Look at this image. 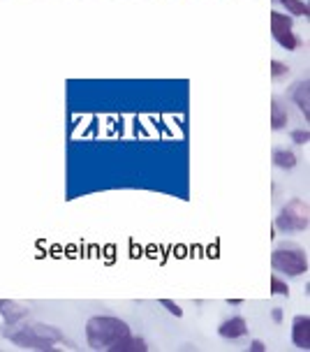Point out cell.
<instances>
[{
    "mask_svg": "<svg viewBox=\"0 0 310 352\" xmlns=\"http://www.w3.org/2000/svg\"><path fill=\"white\" fill-rule=\"evenodd\" d=\"M3 336L26 350H54V343L63 341V334L52 324H5Z\"/></svg>",
    "mask_w": 310,
    "mask_h": 352,
    "instance_id": "obj_1",
    "label": "cell"
},
{
    "mask_svg": "<svg viewBox=\"0 0 310 352\" xmlns=\"http://www.w3.org/2000/svg\"><path fill=\"white\" fill-rule=\"evenodd\" d=\"M130 336L128 322L111 316H95L86 322V341L93 350H113Z\"/></svg>",
    "mask_w": 310,
    "mask_h": 352,
    "instance_id": "obj_2",
    "label": "cell"
},
{
    "mask_svg": "<svg viewBox=\"0 0 310 352\" xmlns=\"http://www.w3.org/2000/svg\"><path fill=\"white\" fill-rule=\"evenodd\" d=\"M276 228L285 234H294V232L308 230V206L301 199H292L289 204L283 206L280 216L276 218Z\"/></svg>",
    "mask_w": 310,
    "mask_h": 352,
    "instance_id": "obj_3",
    "label": "cell"
},
{
    "mask_svg": "<svg viewBox=\"0 0 310 352\" xmlns=\"http://www.w3.org/2000/svg\"><path fill=\"white\" fill-rule=\"evenodd\" d=\"M271 267L285 276H301L308 272V257L299 248H280L271 255Z\"/></svg>",
    "mask_w": 310,
    "mask_h": 352,
    "instance_id": "obj_4",
    "label": "cell"
},
{
    "mask_svg": "<svg viewBox=\"0 0 310 352\" xmlns=\"http://www.w3.org/2000/svg\"><path fill=\"white\" fill-rule=\"evenodd\" d=\"M271 35H274V40L280 44L283 49H287V52H296L301 44L299 37H296L292 30V19L280 14V12L271 14Z\"/></svg>",
    "mask_w": 310,
    "mask_h": 352,
    "instance_id": "obj_5",
    "label": "cell"
},
{
    "mask_svg": "<svg viewBox=\"0 0 310 352\" xmlns=\"http://www.w3.org/2000/svg\"><path fill=\"white\" fill-rule=\"evenodd\" d=\"M292 341L299 350L310 348V318L308 316H296L292 327Z\"/></svg>",
    "mask_w": 310,
    "mask_h": 352,
    "instance_id": "obj_6",
    "label": "cell"
},
{
    "mask_svg": "<svg viewBox=\"0 0 310 352\" xmlns=\"http://www.w3.org/2000/svg\"><path fill=\"white\" fill-rule=\"evenodd\" d=\"M0 316L5 318V324H16L23 318H28V308H23L12 299H0Z\"/></svg>",
    "mask_w": 310,
    "mask_h": 352,
    "instance_id": "obj_7",
    "label": "cell"
},
{
    "mask_svg": "<svg viewBox=\"0 0 310 352\" xmlns=\"http://www.w3.org/2000/svg\"><path fill=\"white\" fill-rule=\"evenodd\" d=\"M220 336L223 338H230V341H234V338H243L245 334H248V324H245L243 318H230L225 320L223 324H220Z\"/></svg>",
    "mask_w": 310,
    "mask_h": 352,
    "instance_id": "obj_8",
    "label": "cell"
},
{
    "mask_svg": "<svg viewBox=\"0 0 310 352\" xmlns=\"http://www.w3.org/2000/svg\"><path fill=\"white\" fill-rule=\"evenodd\" d=\"M292 100H294V104L303 111V118L308 121L310 118V84L308 81H299V84L294 86Z\"/></svg>",
    "mask_w": 310,
    "mask_h": 352,
    "instance_id": "obj_9",
    "label": "cell"
},
{
    "mask_svg": "<svg viewBox=\"0 0 310 352\" xmlns=\"http://www.w3.org/2000/svg\"><path fill=\"white\" fill-rule=\"evenodd\" d=\"M146 350H148V345L144 338H135L130 334L128 338H123V341L118 343L111 352H146Z\"/></svg>",
    "mask_w": 310,
    "mask_h": 352,
    "instance_id": "obj_10",
    "label": "cell"
},
{
    "mask_svg": "<svg viewBox=\"0 0 310 352\" xmlns=\"http://www.w3.org/2000/svg\"><path fill=\"white\" fill-rule=\"evenodd\" d=\"M274 165L280 169H294L296 167V155L287 148H276L274 151Z\"/></svg>",
    "mask_w": 310,
    "mask_h": 352,
    "instance_id": "obj_11",
    "label": "cell"
},
{
    "mask_svg": "<svg viewBox=\"0 0 310 352\" xmlns=\"http://www.w3.org/2000/svg\"><path fill=\"white\" fill-rule=\"evenodd\" d=\"M285 125H287V111L280 102H274V107H271V128L283 130Z\"/></svg>",
    "mask_w": 310,
    "mask_h": 352,
    "instance_id": "obj_12",
    "label": "cell"
},
{
    "mask_svg": "<svg viewBox=\"0 0 310 352\" xmlns=\"http://www.w3.org/2000/svg\"><path fill=\"white\" fill-rule=\"evenodd\" d=\"M280 5L294 16H308L310 14L308 3H303V0H280Z\"/></svg>",
    "mask_w": 310,
    "mask_h": 352,
    "instance_id": "obj_13",
    "label": "cell"
},
{
    "mask_svg": "<svg viewBox=\"0 0 310 352\" xmlns=\"http://www.w3.org/2000/svg\"><path fill=\"white\" fill-rule=\"evenodd\" d=\"M271 292L278 294V297H287V294H289V287H287V283L280 280L278 276H271Z\"/></svg>",
    "mask_w": 310,
    "mask_h": 352,
    "instance_id": "obj_14",
    "label": "cell"
},
{
    "mask_svg": "<svg viewBox=\"0 0 310 352\" xmlns=\"http://www.w3.org/2000/svg\"><path fill=\"white\" fill-rule=\"evenodd\" d=\"M271 74L278 79V77H287L289 74V67L285 65V63H280V60H274L271 63Z\"/></svg>",
    "mask_w": 310,
    "mask_h": 352,
    "instance_id": "obj_15",
    "label": "cell"
},
{
    "mask_svg": "<svg viewBox=\"0 0 310 352\" xmlns=\"http://www.w3.org/2000/svg\"><path fill=\"white\" fill-rule=\"evenodd\" d=\"M160 304H162L164 308H167V311L172 313V316H176V318H181V316H183V308H181L179 304H176V301H172V299H162Z\"/></svg>",
    "mask_w": 310,
    "mask_h": 352,
    "instance_id": "obj_16",
    "label": "cell"
},
{
    "mask_svg": "<svg viewBox=\"0 0 310 352\" xmlns=\"http://www.w3.org/2000/svg\"><path fill=\"white\" fill-rule=\"evenodd\" d=\"M292 140H294L296 144H308L310 135H308V130H294V132H292Z\"/></svg>",
    "mask_w": 310,
    "mask_h": 352,
    "instance_id": "obj_17",
    "label": "cell"
},
{
    "mask_svg": "<svg viewBox=\"0 0 310 352\" xmlns=\"http://www.w3.org/2000/svg\"><path fill=\"white\" fill-rule=\"evenodd\" d=\"M271 318H274V322H283V308H274V311H271Z\"/></svg>",
    "mask_w": 310,
    "mask_h": 352,
    "instance_id": "obj_18",
    "label": "cell"
},
{
    "mask_svg": "<svg viewBox=\"0 0 310 352\" xmlns=\"http://www.w3.org/2000/svg\"><path fill=\"white\" fill-rule=\"evenodd\" d=\"M250 350H252V352H264V350H267V345H264L262 341H252Z\"/></svg>",
    "mask_w": 310,
    "mask_h": 352,
    "instance_id": "obj_19",
    "label": "cell"
},
{
    "mask_svg": "<svg viewBox=\"0 0 310 352\" xmlns=\"http://www.w3.org/2000/svg\"><path fill=\"white\" fill-rule=\"evenodd\" d=\"M243 301L241 299H230V306H241Z\"/></svg>",
    "mask_w": 310,
    "mask_h": 352,
    "instance_id": "obj_20",
    "label": "cell"
}]
</instances>
